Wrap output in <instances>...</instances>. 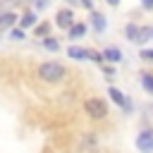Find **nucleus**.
<instances>
[{"instance_id": "f257e3e1", "label": "nucleus", "mask_w": 153, "mask_h": 153, "mask_svg": "<svg viewBox=\"0 0 153 153\" xmlns=\"http://www.w3.org/2000/svg\"><path fill=\"white\" fill-rule=\"evenodd\" d=\"M38 79L41 81H48V84H57V81H62L65 79V74H67V69H65V65H60L57 60H48V62H41L38 65Z\"/></svg>"}, {"instance_id": "f03ea898", "label": "nucleus", "mask_w": 153, "mask_h": 153, "mask_svg": "<svg viewBox=\"0 0 153 153\" xmlns=\"http://www.w3.org/2000/svg\"><path fill=\"white\" fill-rule=\"evenodd\" d=\"M84 112H86L91 120H105V117H108V105H105V100H100V98H86V100H84Z\"/></svg>"}, {"instance_id": "7ed1b4c3", "label": "nucleus", "mask_w": 153, "mask_h": 153, "mask_svg": "<svg viewBox=\"0 0 153 153\" xmlns=\"http://www.w3.org/2000/svg\"><path fill=\"white\" fill-rule=\"evenodd\" d=\"M136 148L141 153H153V129H143L136 136Z\"/></svg>"}, {"instance_id": "20e7f679", "label": "nucleus", "mask_w": 153, "mask_h": 153, "mask_svg": "<svg viewBox=\"0 0 153 153\" xmlns=\"http://www.w3.org/2000/svg\"><path fill=\"white\" fill-rule=\"evenodd\" d=\"M108 96H110V98H112V103H115V105H120L122 110H127V112L131 110V100H129V98H127V96H124L120 88L110 86V88H108Z\"/></svg>"}, {"instance_id": "39448f33", "label": "nucleus", "mask_w": 153, "mask_h": 153, "mask_svg": "<svg viewBox=\"0 0 153 153\" xmlns=\"http://www.w3.org/2000/svg\"><path fill=\"white\" fill-rule=\"evenodd\" d=\"M55 22H57V26H60V29H69V26H72L76 19H74V12L65 7V10H57V14H55Z\"/></svg>"}, {"instance_id": "423d86ee", "label": "nucleus", "mask_w": 153, "mask_h": 153, "mask_svg": "<svg viewBox=\"0 0 153 153\" xmlns=\"http://www.w3.org/2000/svg\"><path fill=\"white\" fill-rule=\"evenodd\" d=\"M103 60H108V62H122V50L120 48H115V45H108L105 50H103Z\"/></svg>"}, {"instance_id": "0eeeda50", "label": "nucleus", "mask_w": 153, "mask_h": 153, "mask_svg": "<svg viewBox=\"0 0 153 153\" xmlns=\"http://www.w3.org/2000/svg\"><path fill=\"white\" fill-rule=\"evenodd\" d=\"M91 26H93L98 33H103L105 26H108V24H105V14H103V12H91Z\"/></svg>"}, {"instance_id": "6e6552de", "label": "nucleus", "mask_w": 153, "mask_h": 153, "mask_svg": "<svg viewBox=\"0 0 153 153\" xmlns=\"http://www.w3.org/2000/svg\"><path fill=\"white\" fill-rule=\"evenodd\" d=\"M67 55L72 60H88V50L86 48H79V45H69L67 48Z\"/></svg>"}, {"instance_id": "1a4fd4ad", "label": "nucleus", "mask_w": 153, "mask_h": 153, "mask_svg": "<svg viewBox=\"0 0 153 153\" xmlns=\"http://www.w3.org/2000/svg\"><path fill=\"white\" fill-rule=\"evenodd\" d=\"M17 14L14 12H0V29H10V26H14L17 24Z\"/></svg>"}, {"instance_id": "9d476101", "label": "nucleus", "mask_w": 153, "mask_h": 153, "mask_svg": "<svg viewBox=\"0 0 153 153\" xmlns=\"http://www.w3.org/2000/svg\"><path fill=\"white\" fill-rule=\"evenodd\" d=\"M67 31H69V38H72V41H76V38H81V36L86 33V24H81V22H74V24H72Z\"/></svg>"}, {"instance_id": "9b49d317", "label": "nucleus", "mask_w": 153, "mask_h": 153, "mask_svg": "<svg viewBox=\"0 0 153 153\" xmlns=\"http://www.w3.org/2000/svg\"><path fill=\"white\" fill-rule=\"evenodd\" d=\"M36 22H38V19H36V14H33V12H24V14L19 17V26H22V29L36 26Z\"/></svg>"}, {"instance_id": "f8f14e48", "label": "nucleus", "mask_w": 153, "mask_h": 153, "mask_svg": "<svg viewBox=\"0 0 153 153\" xmlns=\"http://www.w3.org/2000/svg\"><path fill=\"white\" fill-rule=\"evenodd\" d=\"M139 29H141V26H136L134 22H129V24L124 26V36H127V41L136 43V38H139Z\"/></svg>"}, {"instance_id": "ddd939ff", "label": "nucleus", "mask_w": 153, "mask_h": 153, "mask_svg": "<svg viewBox=\"0 0 153 153\" xmlns=\"http://www.w3.org/2000/svg\"><path fill=\"white\" fill-rule=\"evenodd\" d=\"M148 41H153V26H141L136 43H148Z\"/></svg>"}, {"instance_id": "4468645a", "label": "nucleus", "mask_w": 153, "mask_h": 153, "mask_svg": "<svg viewBox=\"0 0 153 153\" xmlns=\"http://www.w3.org/2000/svg\"><path fill=\"white\" fill-rule=\"evenodd\" d=\"M43 48L50 50V53H57V50H60V41L53 38V36H45V38H43Z\"/></svg>"}, {"instance_id": "2eb2a0df", "label": "nucleus", "mask_w": 153, "mask_h": 153, "mask_svg": "<svg viewBox=\"0 0 153 153\" xmlns=\"http://www.w3.org/2000/svg\"><path fill=\"white\" fill-rule=\"evenodd\" d=\"M50 36V24L43 22V24H36V38H45Z\"/></svg>"}, {"instance_id": "dca6fc26", "label": "nucleus", "mask_w": 153, "mask_h": 153, "mask_svg": "<svg viewBox=\"0 0 153 153\" xmlns=\"http://www.w3.org/2000/svg\"><path fill=\"white\" fill-rule=\"evenodd\" d=\"M141 86H143L148 93H153V74L143 72V74H141Z\"/></svg>"}, {"instance_id": "f3484780", "label": "nucleus", "mask_w": 153, "mask_h": 153, "mask_svg": "<svg viewBox=\"0 0 153 153\" xmlns=\"http://www.w3.org/2000/svg\"><path fill=\"white\" fill-rule=\"evenodd\" d=\"M10 38H12V41H22V38H24V29H22V26H19V29H17V26H12Z\"/></svg>"}, {"instance_id": "a211bd4d", "label": "nucleus", "mask_w": 153, "mask_h": 153, "mask_svg": "<svg viewBox=\"0 0 153 153\" xmlns=\"http://www.w3.org/2000/svg\"><path fill=\"white\" fill-rule=\"evenodd\" d=\"M139 57H141L143 62H153V48H143V50L139 53Z\"/></svg>"}, {"instance_id": "6ab92c4d", "label": "nucleus", "mask_w": 153, "mask_h": 153, "mask_svg": "<svg viewBox=\"0 0 153 153\" xmlns=\"http://www.w3.org/2000/svg\"><path fill=\"white\" fill-rule=\"evenodd\" d=\"M88 60H93V62H98V65H103V53H96V50H88Z\"/></svg>"}, {"instance_id": "aec40b11", "label": "nucleus", "mask_w": 153, "mask_h": 153, "mask_svg": "<svg viewBox=\"0 0 153 153\" xmlns=\"http://www.w3.org/2000/svg\"><path fill=\"white\" fill-rule=\"evenodd\" d=\"M141 10L151 12V10H153V0H141Z\"/></svg>"}, {"instance_id": "412c9836", "label": "nucleus", "mask_w": 153, "mask_h": 153, "mask_svg": "<svg viewBox=\"0 0 153 153\" xmlns=\"http://www.w3.org/2000/svg\"><path fill=\"white\" fill-rule=\"evenodd\" d=\"M103 74H108V76L112 79V74H115V67H108V65H103Z\"/></svg>"}, {"instance_id": "4be33fe9", "label": "nucleus", "mask_w": 153, "mask_h": 153, "mask_svg": "<svg viewBox=\"0 0 153 153\" xmlns=\"http://www.w3.org/2000/svg\"><path fill=\"white\" fill-rule=\"evenodd\" d=\"M33 5H36V7H38V10H43V7H45V5H48V2H45V0H33Z\"/></svg>"}, {"instance_id": "5701e85b", "label": "nucleus", "mask_w": 153, "mask_h": 153, "mask_svg": "<svg viewBox=\"0 0 153 153\" xmlns=\"http://www.w3.org/2000/svg\"><path fill=\"white\" fill-rule=\"evenodd\" d=\"M81 5H84V7H88V10H93V2H91V0H81Z\"/></svg>"}, {"instance_id": "b1692460", "label": "nucleus", "mask_w": 153, "mask_h": 153, "mask_svg": "<svg viewBox=\"0 0 153 153\" xmlns=\"http://www.w3.org/2000/svg\"><path fill=\"white\" fill-rule=\"evenodd\" d=\"M105 2H108V5H112V7H117V5H120V0H105Z\"/></svg>"}, {"instance_id": "393cba45", "label": "nucleus", "mask_w": 153, "mask_h": 153, "mask_svg": "<svg viewBox=\"0 0 153 153\" xmlns=\"http://www.w3.org/2000/svg\"><path fill=\"white\" fill-rule=\"evenodd\" d=\"M69 2H72V0H69Z\"/></svg>"}]
</instances>
